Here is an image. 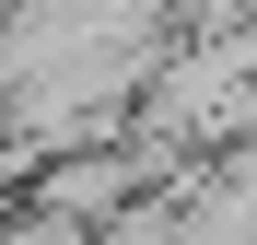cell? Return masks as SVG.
I'll return each instance as SVG.
<instances>
[{"label":"cell","instance_id":"1","mask_svg":"<svg viewBox=\"0 0 257 245\" xmlns=\"http://www.w3.org/2000/svg\"><path fill=\"white\" fill-rule=\"evenodd\" d=\"M117 198H128V152H70V163H47V175H35V210H47V222H105L117 210ZM117 233V222H105Z\"/></svg>","mask_w":257,"mask_h":245}]
</instances>
